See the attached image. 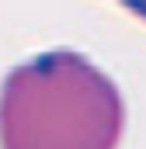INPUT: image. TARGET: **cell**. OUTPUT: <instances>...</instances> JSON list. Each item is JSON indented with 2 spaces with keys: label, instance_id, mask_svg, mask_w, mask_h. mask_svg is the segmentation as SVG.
<instances>
[{
  "label": "cell",
  "instance_id": "6da1fadb",
  "mask_svg": "<svg viewBox=\"0 0 146 149\" xmlns=\"http://www.w3.org/2000/svg\"><path fill=\"white\" fill-rule=\"evenodd\" d=\"M122 128L115 80L73 49L21 63L0 87V149H115Z\"/></svg>",
  "mask_w": 146,
  "mask_h": 149
},
{
  "label": "cell",
  "instance_id": "7a4b0ae2",
  "mask_svg": "<svg viewBox=\"0 0 146 149\" xmlns=\"http://www.w3.org/2000/svg\"><path fill=\"white\" fill-rule=\"evenodd\" d=\"M118 7H125L129 14H136L139 21H146V0H115Z\"/></svg>",
  "mask_w": 146,
  "mask_h": 149
}]
</instances>
